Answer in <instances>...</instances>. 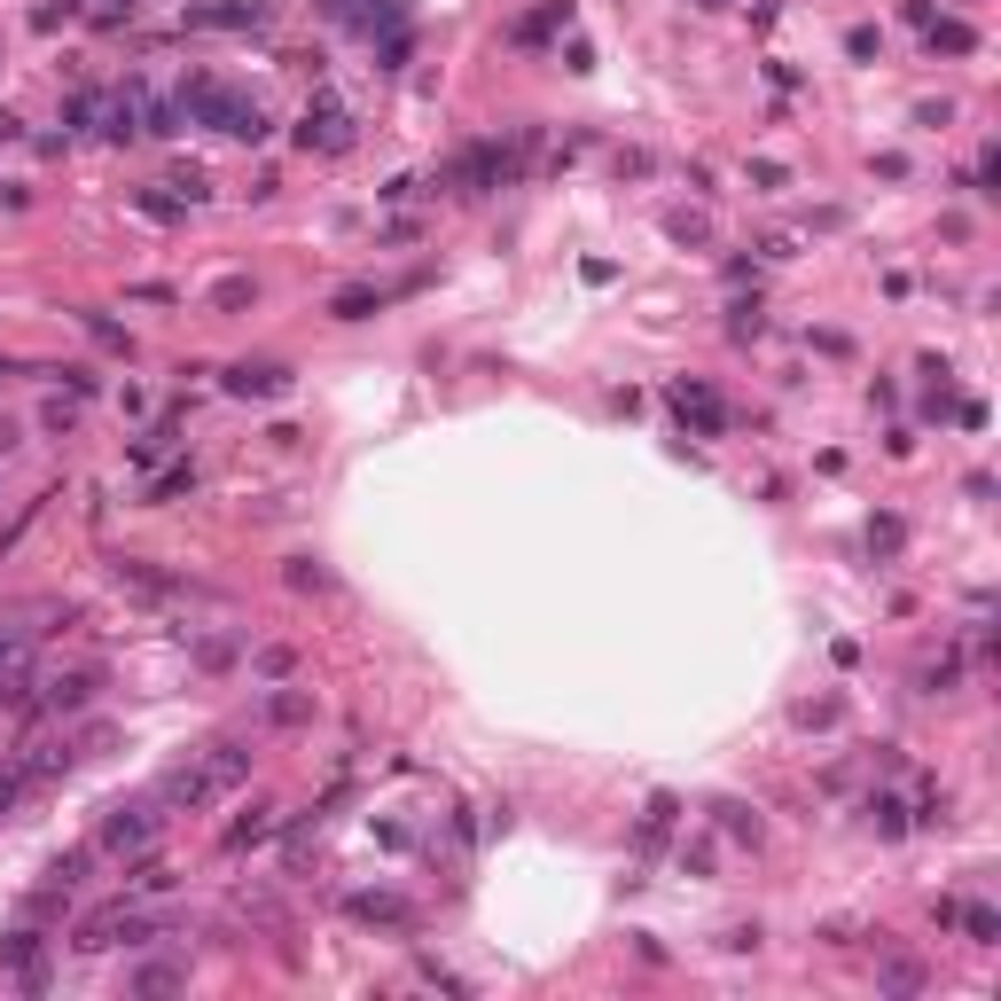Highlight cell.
<instances>
[{
  "label": "cell",
  "mask_w": 1001,
  "mask_h": 1001,
  "mask_svg": "<svg viewBox=\"0 0 1001 1001\" xmlns=\"http://www.w3.org/2000/svg\"><path fill=\"white\" fill-rule=\"evenodd\" d=\"M251 673H258V681H290V673H298V658L275 642V650H258V658H251Z\"/></svg>",
  "instance_id": "cell-29"
},
{
  "label": "cell",
  "mask_w": 1001,
  "mask_h": 1001,
  "mask_svg": "<svg viewBox=\"0 0 1001 1001\" xmlns=\"http://www.w3.org/2000/svg\"><path fill=\"white\" fill-rule=\"evenodd\" d=\"M24 438H17V423H0V454H17Z\"/></svg>",
  "instance_id": "cell-42"
},
{
  "label": "cell",
  "mask_w": 1001,
  "mask_h": 1001,
  "mask_svg": "<svg viewBox=\"0 0 1001 1001\" xmlns=\"http://www.w3.org/2000/svg\"><path fill=\"white\" fill-rule=\"evenodd\" d=\"M744 180H752V189H759V196H775V189H782V180H790V172H782L775 157H752V164H744Z\"/></svg>",
  "instance_id": "cell-32"
},
{
  "label": "cell",
  "mask_w": 1001,
  "mask_h": 1001,
  "mask_svg": "<svg viewBox=\"0 0 1001 1001\" xmlns=\"http://www.w3.org/2000/svg\"><path fill=\"white\" fill-rule=\"evenodd\" d=\"M556 24H572V0H549V9H532V17L517 24V47H532V40H549Z\"/></svg>",
  "instance_id": "cell-24"
},
{
  "label": "cell",
  "mask_w": 1001,
  "mask_h": 1001,
  "mask_svg": "<svg viewBox=\"0 0 1001 1001\" xmlns=\"http://www.w3.org/2000/svg\"><path fill=\"white\" fill-rule=\"evenodd\" d=\"M845 55H853V63H869V55H884V40H876L869 24H853V32H845Z\"/></svg>",
  "instance_id": "cell-39"
},
{
  "label": "cell",
  "mask_w": 1001,
  "mask_h": 1001,
  "mask_svg": "<svg viewBox=\"0 0 1001 1001\" xmlns=\"http://www.w3.org/2000/svg\"><path fill=\"white\" fill-rule=\"evenodd\" d=\"M283 579H290L298 595H329V587H337V572H329L321 556H290V564H283Z\"/></svg>",
  "instance_id": "cell-21"
},
{
  "label": "cell",
  "mask_w": 1001,
  "mask_h": 1001,
  "mask_svg": "<svg viewBox=\"0 0 1001 1001\" xmlns=\"http://www.w3.org/2000/svg\"><path fill=\"white\" fill-rule=\"evenodd\" d=\"M149 838H157V806H110L103 830H95V853L134 861V853H149Z\"/></svg>",
  "instance_id": "cell-3"
},
{
  "label": "cell",
  "mask_w": 1001,
  "mask_h": 1001,
  "mask_svg": "<svg viewBox=\"0 0 1001 1001\" xmlns=\"http://www.w3.org/2000/svg\"><path fill=\"white\" fill-rule=\"evenodd\" d=\"M266 17H275V0H204V9H189L196 32H258Z\"/></svg>",
  "instance_id": "cell-6"
},
{
  "label": "cell",
  "mask_w": 1001,
  "mask_h": 1001,
  "mask_svg": "<svg viewBox=\"0 0 1001 1001\" xmlns=\"http://www.w3.org/2000/svg\"><path fill=\"white\" fill-rule=\"evenodd\" d=\"M955 681H962V665H955V658H939V665H924V673H916V689H924V696H955Z\"/></svg>",
  "instance_id": "cell-28"
},
{
  "label": "cell",
  "mask_w": 1001,
  "mask_h": 1001,
  "mask_svg": "<svg viewBox=\"0 0 1001 1001\" xmlns=\"http://www.w3.org/2000/svg\"><path fill=\"white\" fill-rule=\"evenodd\" d=\"M344 916H352V924H384V931H407V924H415V907H407L400 892H352V899H344Z\"/></svg>",
  "instance_id": "cell-10"
},
{
  "label": "cell",
  "mask_w": 1001,
  "mask_h": 1001,
  "mask_svg": "<svg viewBox=\"0 0 1001 1001\" xmlns=\"http://www.w3.org/2000/svg\"><path fill=\"white\" fill-rule=\"evenodd\" d=\"M673 407H681V415H696V430H704V438H720V430H727V415H720L712 384H696V376H681V384H673Z\"/></svg>",
  "instance_id": "cell-13"
},
{
  "label": "cell",
  "mask_w": 1001,
  "mask_h": 1001,
  "mask_svg": "<svg viewBox=\"0 0 1001 1001\" xmlns=\"http://www.w3.org/2000/svg\"><path fill=\"white\" fill-rule=\"evenodd\" d=\"M189 986V962H134L126 970V993H180Z\"/></svg>",
  "instance_id": "cell-17"
},
{
  "label": "cell",
  "mask_w": 1001,
  "mask_h": 1001,
  "mask_svg": "<svg viewBox=\"0 0 1001 1001\" xmlns=\"http://www.w3.org/2000/svg\"><path fill=\"white\" fill-rule=\"evenodd\" d=\"M955 924H962V939H970V947H1001V916H993L986 899H978V907H955Z\"/></svg>",
  "instance_id": "cell-23"
},
{
  "label": "cell",
  "mask_w": 1001,
  "mask_h": 1001,
  "mask_svg": "<svg viewBox=\"0 0 1001 1001\" xmlns=\"http://www.w3.org/2000/svg\"><path fill=\"white\" fill-rule=\"evenodd\" d=\"M251 306H258V283L251 275H220L212 283V313H251Z\"/></svg>",
  "instance_id": "cell-20"
},
{
  "label": "cell",
  "mask_w": 1001,
  "mask_h": 1001,
  "mask_svg": "<svg viewBox=\"0 0 1001 1001\" xmlns=\"http://www.w3.org/2000/svg\"><path fill=\"white\" fill-rule=\"evenodd\" d=\"M712 822L736 838V845H759L767 838V822H759V806H744V798H712Z\"/></svg>",
  "instance_id": "cell-14"
},
{
  "label": "cell",
  "mask_w": 1001,
  "mask_h": 1001,
  "mask_svg": "<svg viewBox=\"0 0 1001 1001\" xmlns=\"http://www.w3.org/2000/svg\"><path fill=\"white\" fill-rule=\"evenodd\" d=\"M110 579H118V587H134V595H149V603H172V595H196L189 579H172V572H157L149 556H110Z\"/></svg>",
  "instance_id": "cell-7"
},
{
  "label": "cell",
  "mask_w": 1001,
  "mask_h": 1001,
  "mask_svg": "<svg viewBox=\"0 0 1001 1001\" xmlns=\"http://www.w3.org/2000/svg\"><path fill=\"white\" fill-rule=\"evenodd\" d=\"M134 892H172V861H134Z\"/></svg>",
  "instance_id": "cell-33"
},
{
  "label": "cell",
  "mask_w": 1001,
  "mask_h": 1001,
  "mask_svg": "<svg viewBox=\"0 0 1001 1001\" xmlns=\"http://www.w3.org/2000/svg\"><path fill=\"white\" fill-rule=\"evenodd\" d=\"M0 978H17L24 993H47V931H9L0 939Z\"/></svg>",
  "instance_id": "cell-5"
},
{
  "label": "cell",
  "mask_w": 1001,
  "mask_h": 1001,
  "mask_svg": "<svg viewBox=\"0 0 1001 1001\" xmlns=\"http://www.w3.org/2000/svg\"><path fill=\"white\" fill-rule=\"evenodd\" d=\"M283 830V806H251L243 822H227V853H243V845H266Z\"/></svg>",
  "instance_id": "cell-18"
},
{
  "label": "cell",
  "mask_w": 1001,
  "mask_h": 1001,
  "mask_svg": "<svg viewBox=\"0 0 1001 1001\" xmlns=\"http://www.w3.org/2000/svg\"><path fill=\"white\" fill-rule=\"evenodd\" d=\"M180 110H189V126H220V134H235V141H266V110L258 103H243L235 86H220V78H189L180 86Z\"/></svg>",
  "instance_id": "cell-2"
},
{
  "label": "cell",
  "mask_w": 1001,
  "mask_h": 1001,
  "mask_svg": "<svg viewBox=\"0 0 1001 1001\" xmlns=\"http://www.w3.org/2000/svg\"><path fill=\"white\" fill-rule=\"evenodd\" d=\"M134 212H149V220H180V212H189V196H157V189H134Z\"/></svg>",
  "instance_id": "cell-30"
},
{
  "label": "cell",
  "mask_w": 1001,
  "mask_h": 1001,
  "mask_svg": "<svg viewBox=\"0 0 1001 1001\" xmlns=\"http://www.w3.org/2000/svg\"><path fill=\"white\" fill-rule=\"evenodd\" d=\"M924 986H931V970L916 955H884L876 962V993H924Z\"/></svg>",
  "instance_id": "cell-16"
},
{
  "label": "cell",
  "mask_w": 1001,
  "mask_h": 1001,
  "mask_svg": "<svg viewBox=\"0 0 1001 1001\" xmlns=\"http://www.w3.org/2000/svg\"><path fill=\"white\" fill-rule=\"evenodd\" d=\"M0 141H24V118H9V110H0Z\"/></svg>",
  "instance_id": "cell-41"
},
{
  "label": "cell",
  "mask_w": 1001,
  "mask_h": 1001,
  "mask_svg": "<svg viewBox=\"0 0 1001 1001\" xmlns=\"http://www.w3.org/2000/svg\"><path fill=\"white\" fill-rule=\"evenodd\" d=\"M71 17H78V0H40V9H32L40 32H55V24H71Z\"/></svg>",
  "instance_id": "cell-37"
},
{
  "label": "cell",
  "mask_w": 1001,
  "mask_h": 1001,
  "mask_svg": "<svg viewBox=\"0 0 1001 1001\" xmlns=\"http://www.w3.org/2000/svg\"><path fill=\"white\" fill-rule=\"evenodd\" d=\"M298 141H306V149H321V157L352 149V110H344L337 95H313V103H306V118H298Z\"/></svg>",
  "instance_id": "cell-4"
},
{
  "label": "cell",
  "mask_w": 1001,
  "mask_h": 1001,
  "mask_svg": "<svg viewBox=\"0 0 1001 1001\" xmlns=\"http://www.w3.org/2000/svg\"><path fill=\"white\" fill-rule=\"evenodd\" d=\"M71 767H78V752H71V744H32V759H24V775H32V782H55V775H71Z\"/></svg>",
  "instance_id": "cell-22"
},
{
  "label": "cell",
  "mask_w": 1001,
  "mask_h": 1001,
  "mask_svg": "<svg viewBox=\"0 0 1001 1001\" xmlns=\"http://www.w3.org/2000/svg\"><path fill=\"white\" fill-rule=\"evenodd\" d=\"M40 430H47V438H71V430H78V407H71V400H47V407H40Z\"/></svg>",
  "instance_id": "cell-31"
},
{
  "label": "cell",
  "mask_w": 1001,
  "mask_h": 1001,
  "mask_svg": "<svg viewBox=\"0 0 1001 1001\" xmlns=\"http://www.w3.org/2000/svg\"><path fill=\"white\" fill-rule=\"evenodd\" d=\"M924 32H931V55H978V32L955 24V17H947V24H924Z\"/></svg>",
  "instance_id": "cell-25"
},
{
  "label": "cell",
  "mask_w": 1001,
  "mask_h": 1001,
  "mask_svg": "<svg viewBox=\"0 0 1001 1001\" xmlns=\"http://www.w3.org/2000/svg\"><path fill=\"white\" fill-rule=\"evenodd\" d=\"M251 759H258V752L235 744V736H227V744H204L196 759H180V767L157 782V798H164V806H189V813H196V806H220V798L251 775Z\"/></svg>",
  "instance_id": "cell-1"
},
{
  "label": "cell",
  "mask_w": 1001,
  "mask_h": 1001,
  "mask_svg": "<svg viewBox=\"0 0 1001 1001\" xmlns=\"http://www.w3.org/2000/svg\"><path fill=\"white\" fill-rule=\"evenodd\" d=\"M95 689H103V673H47L32 704H40V712H86V704H95Z\"/></svg>",
  "instance_id": "cell-9"
},
{
  "label": "cell",
  "mask_w": 1001,
  "mask_h": 1001,
  "mask_svg": "<svg viewBox=\"0 0 1001 1001\" xmlns=\"http://www.w3.org/2000/svg\"><path fill=\"white\" fill-rule=\"evenodd\" d=\"M759 329H767V321H759V306H727V337H736V344H752Z\"/></svg>",
  "instance_id": "cell-34"
},
{
  "label": "cell",
  "mask_w": 1001,
  "mask_h": 1001,
  "mask_svg": "<svg viewBox=\"0 0 1001 1001\" xmlns=\"http://www.w3.org/2000/svg\"><path fill=\"white\" fill-rule=\"evenodd\" d=\"M665 235L673 243H712V220L704 212H665Z\"/></svg>",
  "instance_id": "cell-27"
},
{
  "label": "cell",
  "mask_w": 1001,
  "mask_h": 1001,
  "mask_svg": "<svg viewBox=\"0 0 1001 1001\" xmlns=\"http://www.w3.org/2000/svg\"><path fill=\"white\" fill-rule=\"evenodd\" d=\"M78 329L95 337V344H110V352H134V337H126V329H118L110 313H95V306H78Z\"/></svg>",
  "instance_id": "cell-26"
},
{
  "label": "cell",
  "mask_w": 1001,
  "mask_h": 1001,
  "mask_svg": "<svg viewBox=\"0 0 1001 1001\" xmlns=\"http://www.w3.org/2000/svg\"><path fill=\"white\" fill-rule=\"evenodd\" d=\"M32 673V626H0V681Z\"/></svg>",
  "instance_id": "cell-19"
},
{
  "label": "cell",
  "mask_w": 1001,
  "mask_h": 1001,
  "mask_svg": "<svg viewBox=\"0 0 1001 1001\" xmlns=\"http://www.w3.org/2000/svg\"><path fill=\"white\" fill-rule=\"evenodd\" d=\"M384 298H392V290H376V283H344V290L329 298V321H369V313H384Z\"/></svg>",
  "instance_id": "cell-15"
},
{
  "label": "cell",
  "mask_w": 1001,
  "mask_h": 1001,
  "mask_svg": "<svg viewBox=\"0 0 1001 1001\" xmlns=\"http://www.w3.org/2000/svg\"><path fill=\"white\" fill-rule=\"evenodd\" d=\"M251 720H258V727H313V689H275V696H258Z\"/></svg>",
  "instance_id": "cell-11"
},
{
  "label": "cell",
  "mask_w": 1001,
  "mask_h": 1001,
  "mask_svg": "<svg viewBox=\"0 0 1001 1001\" xmlns=\"http://www.w3.org/2000/svg\"><path fill=\"white\" fill-rule=\"evenodd\" d=\"M861 822H869L876 838H907V822H916V813H907L899 790H869V798H861Z\"/></svg>",
  "instance_id": "cell-12"
},
{
  "label": "cell",
  "mask_w": 1001,
  "mask_h": 1001,
  "mask_svg": "<svg viewBox=\"0 0 1001 1001\" xmlns=\"http://www.w3.org/2000/svg\"><path fill=\"white\" fill-rule=\"evenodd\" d=\"M24 782H32L24 767H0V822H9V813H17V798H24Z\"/></svg>",
  "instance_id": "cell-36"
},
{
  "label": "cell",
  "mask_w": 1001,
  "mask_h": 1001,
  "mask_svg": "<svg viewBox=\"0 0 1001 1001\" xmlns=\"http://www.w3.org/2000/svg\"><path fill=\"white\" fill-rule=\"evenodd\" d=\"M227 392L235 400H275V392H290V369H283V360H235Z\"/></svg>",
  "instance_id": "cell-8"
},
{
  "label": "cell",
  "mask_w": 1001,
  "mask_h": 1001,
  "mask_svg": "<svg viewBox=\"0 0 1001 1001\" xmlns=\"http://www.w3.org/2000/svg\"><path fill=\"white\" fill-rule=\"evenodd\" d=\"M673 813H681L673 798H650V813H642V838H650V845H658V838L673 830Z\"/></svg>",
  "instance_id": "cell-35"
},
{
  "label": "cell",
  "mask_w": 1001,
  "mask_h": 1001,
  "mask_svg": "<svg viewBox=\"0 0 1001 1001\" xmlns=\"http://www.w3.org/2000/svg\"><path fill=\"white\" fill-rule=\"evenodd\" d=\"M790 720H798V727H830V720H838V696H813V704H798Z\"/></svg>",
  "instance_id": "cell-38"
},
{
  "label": "cell",
  "mask_w": 1001,
  "mask_h": 1001,
  "mask_svg": "<svg viewBox=\"0 0 1001 1001\" xmlns=\"http://www.w3.org/2000/svg\"><path fill=\"white\" fill-rule=\"evenodd\" d=\"M0 376H17V360H0Z\"/></svg>",
  "instance_id": "cell-43"
},
{
  "label": "cell",
  "mask_w": 1001,
  "mask_h": 1001,
  "mask_svg": "<svg viewBox=\"0 0 1001 1001\" xmlns=\"http://www.w3.org/2000/svg\"><path fill=\"white\" fill-rule=\"evenodd\" d=\"M189 486H196V470H164V478H157V501H172V493H189Z\"/></svg>",
  "instance_id": "cell-40"
}]
</instances>
